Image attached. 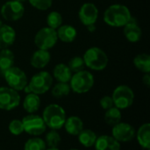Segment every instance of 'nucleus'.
<instances>
[{
    "label": "nucleus",
    "instance_id": "obj_1",
    "mask_svg": "<svg viewBox=\"0 0 150 150\" xmlns=\"http://www.w3.org/2000/svg\"><path fill=\"white\" fill-rule=\"evenodd\" d=\"M132 18L129 9L124 4H112L104 12V21L114 27H124Z\"/></svg>",
    "mask_w": 150,
    "mask_h": 150
},
{
    "label": "nucleus",
    "instance_id": "obj_2",
    "mask_svg": "<svg viewBox=\"0 0 150 150\" xmlns=\"http://www.w3.org/2000/svg\"><path fill=\"white\" fill-rule=\"evenodd\" d=\"M42 118L47 127L53 130H59L64 126L66 121V112L62 106L52 103L44 109Z\"/></svg>",
    "mask_w": 150,
    "mask_h": 150
},
{
    "label": "nucleus",
    "instance_id": "obj_3",
    "mask_svg": "<svg viewBox=\"0 0 150 150\" xmlns=\"http://www.w3.org/2000/svg\"><path fill=\"white\" fill-rule=\"evenodd\" d=\"M85 66L93 71H102L108 65L109 58L106 53L98 47H91L83 54Z\"/></svg>",
    "mask_w": 150,
    "mask_h": 150
},
{
    "label": "nucleus",
    "instance_id": "obj_4",
    "mask_svg": "<svg viewBox=\"0 0 150 150\" xmlns=\"http://www.w3.org/2000/svg\"><path fill=\"white\" fill-rule=\"evenodd\" d=\"M94 76L91 72L85 70L75 72L69 80L71 90L76 94H85L94 86Z\"/></svg>",
    "mask_w": 150,
    "mask_h": 150
},
{
    "label": "nucleus",
    "instance_id": "obj_5",
    "mask_svg": "<svg viewBox=\"0 0 150 150\" xmlns=\"http://www.w3.org/2000/svg\"><path fill=\"white\" fill-rule=\"evenodd\" d=\"M27 85L32 93L39 95H43L51 88L53 85V77L48 72L41 71L34 74Z\"/></svg>",
    "mask_w": 150,
    "mask_h": 150
},
{
    "label": "nucleus",
    "instance_id": "obj_6",
    "mask_svg": "<svg viewBox=\"0 0 150 150\" xmlns=\"http://www.w3.org/2000/svg\"><path fill=\"white\" fill-rule=\"evenodd\" d=\"M113 104L120 110H125L132 106L134 101V94L131 88L127 85L118 86L112 95Z\"/></svg>",
    "mask_w": 150,
    "mask_h": 150
},
{
    "label": "nucleus",
    "instance_id": "obj_7",
    "mask_svg": "<svg viewBox=\"0 0 150 150\" xmlns=\"http://www.w3.org/2000/svg\"><path fill=\"white\" fill-rule=\"evenodd\" d=\"M4 76L8 86L16 91H22L28 84L25 72L16 66H12L4 72Z\"/></svg>",
    "mask_w": 150,
    "mask_h": 150
},
{
    "label": "nucleus",
    "instance_id": "obj_8",
    "mask_svg": "<svg viewBox=\"0 0 150 150\" xmlns=\"http://www.w3.org/2000/svg\"><path fill=\"white\" fill-rule=\"evenodd\" d=\"M58 37L55 29L49 27H42L34 36V43L38 49L49 50L57 43Z\"/></svg>",
    "mask_w": 150,
    "mask_h": 150
},
{
    "label": "nucleus",
    "instance_id": "obj_9",
    "mask_svg": "<svg viewBox=\"0 0 150 150\" xmlns=\"http://www.w3.org/2000/svg\"><path fill=\"white\" fill-rule=\"evenodd\" d=\"M24 132L32 135V136H39L45 133L47 129V126L42 118L38 115L29 114L22 118Z\"/></svg>",
    "mask_w": 150,
    "mask_h": 150
},
{
    "label": "nucleus",
    "instance_id": "obj_10",
    "mask_svg": "<svg viewBox=\"0 0 150 150\" xmlns=\"http://www.w3.org/2000/svg\"><path fill=\"white\" fill-rule=\"evenodd\" d=\"M1 16L7 21H16L20 19L25 13V7L22 3L15 0L5 2L0 10Z\"/></svg>",
    "mask_w": 150,
    "mask_h": 150
},
{
    "label": "nucleus",
    "instance_id": "obj_11",
    "mask_svg": "<svg viewBox=\"0 0 150 150\" xmlns=\"http://www.w3.org/2000/svg\"><path fill=\"white\" fill-rule=\"evenodd\" d=\"M20 100L18 91L10 87L0 88V110L11 111L19 105Z\"/></svg>",
    "mask_w": 150,
    "mask_h": 150
},
{
    "label": "nucleus",
    "instance_id": "obj_12",
    "mask_svg": "<svg viewBox=\"0 0 150 150\" xmlns=\"http://www.w3.org/2000/svg\"><path fill=\"white\" fill-rule=\"evenodd\" d=\"M136 135L134 128L128 123L120 122L112 126V136L119 142L131 141Z\"/></svg>",
    "mask_w": 150,
    "mask_h": 150
},
{
    "label": "nucleus",
    "instance_id": "obj_13",
    "mask_svg": "<svg viewBox=\"0 0 150 150\" xmlns=\"http://www.w3.org/2000/svg\"><path fill=\"white\" fill-rule=\"evenodd\" d=\"M80 21L86 27L95 25L98 19V9L92 3L83 4L78 12Z\"/></svg>",
    "mask_w": 150,
    "mask_h": 150
},
{
    "label": "nucleus",
    "instance_id": "obj_14",
    "mask_svg": "<svg viewBox=\"0 0 150 150\" xmlns=\"http://www.w3.org/2000/svg\"><path fill=\"white\" fill-rule=\"evenodd\" d=\"M124 34L130 42H137L141 40L142 35V29L133 17L124 26Z\"/></svg>",
    "mask_w": 150,
    "mask_h": 150
},
{
    "label": "nucleus",
    "instance_id": "obj_15",
    "mask_svg": "<svg viewBox=\"0 0 150 150\" xmlns=\"http://www.w3.org/2000/svg\"><path fill=\"white\" fill-rule=\"evenodd\" d=\"M16 40V32L9 25H2L0 27V50L11 47Z\"/></svg>",
    "mask_w": 150,
    "mask_h": 150
},
{
    "label": "nucleus",
    "instance_id": "obj_16",
    "mask_svg": "<svg viewBox=\"0 0 150 150\" xmlns=\"http://www.w3.org/2000/svg\"><path fill=\"white\" fill-rule=\"evenodd\" d=\"M96 150H120V142L110 135H101L94 144Z\"/></svg>",
    "mask_w": 150,
    "mask_h": 150
},
{
    "label": "nucleus",
    "instance_id": "obj_17",
    "mask_svg": "<svg viewBox=\"0 0 150 150\" xmlns=\"http://www.w3.org/2000/svg\"><path fill=\"white\" fill-rule=\"evenodd\" d=\"M51 59V55L48 50L38 49L31 57V65L36 69H42L48 65Z\"/></svg>",
    "mask_w": 150,
    "mask_h": 150
},
{
    "label": "nucleus",
    "instance_id": "obj_18",
    "mask_svg": "<svg viewBox=\"0 0 150 150\" xmlns=\"http://www.w3.org/2000/svg\"><path fill=\"white\" fill-rule=\"evenodd\" d=\"M56 33L58 40L66 43L74 42L77 35L76 29L70 25H62L56 29Z\"/></svg>",
    "mask_w": 150,
    "mask_h": 150
},
{
    "label": "nucleus",
    "instance_id": "obj_19",
    "mask_svg": "<svg viewBox=\"0 0 150 150\" xmlns=\"http://www.w3.org/2000/svg\"><path fill=\"white\" fill-rule=\"evenodd\" d=\"M66 132L74 136H77L80 132L83 129V120L77 116H71L66 118L64 126Z\"/></svg>",
    "mask_w": 150,
    "mask_h": 150
},
{
    "label": "nucleus",
    "instance_id": "obj_20",
    "mask_svg": "<svg viewBox=\"0 0 150 150\" xmlns=\"http://www.w3.org/2000/svg\"><path fill=\"white\" fill-rule=\"evenodd\" d=\"M73 72L70 71L69 66L63 63L58 64L54 66L53 75L54 78L58 81V82H67L69 83L71 77H72Z\"/></svg>",
    "mask_w": 150,
    "mask_h": 150
},
{
    "label": "nucleus",
    "instance_id": "obj_21",
    "mask_svg": "<svg viewBox=\"0 0 150 150\" xmlns=\"http://www.w3.org/2000/svg\"><path fill=\"white\" fill-rule=\"evenodd\" d=\"M40 98L39 95H36L34 93L27 94L23 102L24 110L27 113L33 114L36 112L40 109Z\"/></svg>",
    "mask_w": 150,
    "mask_h": 150
},
{
    "label": "nucleus",
    "instance_id": "obj_22",
    "mask_svg": "<svg viewBox=\"0 0 150 150\" xmlns=\"http://www.w3.org/2000/svg\"><path fill=\"white\" fill-rule=\"evenodd\" d=\"M137 141L142 149H150V124L145 123L137 131Z\"/></svg>",
    "mask_w": 150,
    "mask_h": 150
},
{
    "label": "nucleus",
    "instance_id": "obj_23",
    "mask_svg": "<svg viewBox=\"0 0 150 150\" xmlns=\"http://www.w3.org/2000/svg\"><path fill=\"white\" fill-rule=\"evenodd\" d=\"M15 61L14 54L13 52L7 49H2L0 50V70L3 72H5L6 70L10 69L13 66Z\"/></svg>",
    "mask_w": 150,
    "mask_h": 150
},
{
    "label": "nucleus",
    "instance_id": "obj_24",
    "mask_svg": "<svg viewBox=\"0 0 150 150\" xmlns=\"http://www.w3.org/2000/svg\"><path fill=\"white\" fill-rule=\"evenodd\" d=\"M77 136L80 144L85 148L93 147L98 138L97 134L91 129H83Z\"/></svg>",
    "mask_w": 150,
    "mask_h": 150
},
{
    "label": "nucleus",
    "instance_id": "obj_25",
    "mask_svg": "<svg viewBox=\"0 0 150 150\" xmlns=\"http://www.w3.org/2000/svg\"><path fill=\"white\" fill-rule=\"evenodd\" d=\"M134 66L143 73L150 72V56L146 53L137 55L134 58Z\"/></svg>",
    "mask_w": 150,
    "mask_h": 150
},
{
    "label": "nucleus",
    "instance_id": "obj_26",
    "mask_svg": "<svg viewBox=\"0 0 150 150\" xmlns=\"http://www.w3.org/2000/svg\"><path fill=\"white\" fill-rule=\"evenodd\" d=\"M121 118H122V115H121L120 110L115 106L106 110V111L105 113V123L109 126H112L120 123L121 121Z\"/></svg>",
    "mask_w": 150,
    "mask_h": 150
},
{
    "label": "nucleus",
    "instance_id": "obj_27",
    "mask_svg": "<svg viewBox=\"0 0 150 150\" xmlns=\"http://www.w3.org/2000/svg\"><path fill=\"white\" fill-rule=\"evenodd\" d=\"M70 86L67 82H58L52 88V95L55 98H62L69 95Z\"/></svg>",
    "mask_w": 150,
    "mask_h": 150
},
{
    "label": "nucleus",
    "instance_id": "obj_28",
    "mask_svg": "<svg viewBox=\"0 0 150 150\" xmlns=\"http://www.w3.org/2000/svg\"><path fill=\"white\" fill-rule=\"evenodd\" d=\"M46 149L45 141L36 136L27 140L24 146V150H45Z\"/></svg>",
    "mask_w": 150,
    "mask_h": 150
},
{
    "label": "nucleus",
    "instance_id": "obj_29",
    "mask_svg": "<svg viewBox=\"0 0 150 150\" xmlns=\"http://www.w3.org/2000/svg\"><path fill=\"white\" fill-rule=\"evenodd\" d=\"M61 135L57 130L51 129V131H49L45 137V143L48 148H57L61 143Z\"/></svg>",
    "mask_w": 150,
    "mask_h": 150
},
{
    "label": "nucleus",
    "instance_id": "obj_30",
    "mask_svg": "<svg viewBox=\"0 0 150 150\" xmlns=\"http://www.w3.org/2000/svg\"><path fill=\"white\" fill-rule=\"evenodd\" d=\"M47 27L56 30L62 24V14L58 11H51L47 17Z\"/></svg>",
    "mask_w": 150,
    "mask_h": 150
},
{
    "label": "nucleus",
    "instance_id": "obj_31",
    "mask_svg": "<svg viewBox=\"0 0 150 150\" xmlns=\"http://www.w3.org/2000/svg\"><path fill=\"white\" fill-rule=\"evenodd\" d=\"M67 65L69 66L70 71L74 73L83 71L85 67V64L83 57H79V56H76L70 58Z\"/></svg>",
    "mask_w": 150,
    "mask_h": 150
},
{
    "label": "nucleus",
    "instance_id": "obj_32",
    "mask_svg": "<svg viewBox=\"0 0 150 150\" xmlns=\"http://www.w3.org/2000/svg\"><path fill=\"white\" fill-rule=\"evenodd\" d=\"M9 131L11 134L13 135H20L24 132V127H23V123L22 120L19 119H13L10 122L9 124Z\"/></svg>",
    "mask_w": 150,
    "mask_h": 150
},
{
    "label": "nucleus",
    "instance_id": "obj_33",
    "mask_svg": "<svg viewBox=\"0 0 150 150\" xmlns=\"http://www.w3.org/2000/svg\"><path fill=\"white\" fill-rule=\"evenodd\" d=\"M30 4L37 10L46 11L49 9L53 4V0H27Z\"/></svg>",
    "mask_w": 150,
    "mask_h": 150
},
{
    "label": "nucleus",
    "instance_id": "obj_34",
    "mask_svg": "<svg viewBox=\"0 0 150 150\" xmlns=\"http://www.w3.org/2000/svg\"><path fill=\"white\" fill-rule=\"evenodd\" d=\"M99 103H100V106H101L104 110H105V111L114 106L112 98V96H109V95H105V96H103V97L100 99Z\"/></svg>",
    "mask_w": 150,
    "mask_h": 150
},
{
    "label": "nucleus",
    "instance_id": "obj_35",
    "mask_svg": "<svg viewBox=\"0 0 150 150\" xmlns=\"http://www.w3.org/2000/svg\"><path fill=\"white\" fill-rule=\"evenodd\" d=\"M142 82H143V84H144L147 88H149V86H150L149 73H144V75H143V77H142Z\"/></svg>",
    "mask_w": 150,
    "mask_h": 150
},
{
    "label": "nucleus",
    "instance_id": "obj_36",
    "mask_svg": "<svg viewBox=\"0 0 150 150\" xmlns=\"http://www.w3.org/2000/svg\"><path fill=\"white\" fill-rule=\"evenodd\" d=\"M45 150H60L58 148H48V149H46Z\"/></svg>",
    "mask_w": 150,
    "mask_h": 150
},
{
    "label": "nucleus",
    "instance_id": "obj_37",
    "mask_svg": "<svg viewBox=\"0 0 150 150\" xmlns=\"http://www.w3.org/2000/svg\"><path fill=\"white\" fill-rule=\"evenodd\" d=\"M15 1H18V2H19V3H25V1H27V0H15Z\"/></svg>",
    "mask_w": 150,
    "mask_h": 150
},
{
    "label": "nucleus",
    "instance_id": "obj_38",
    "mask_svg": "<svg viewBox=\"0 0 150 150\" xmlns=\"http://www.w3.org/2000/svg\"><path fill=\"white\" fill-rule=\"evenodd\" d=\"M2 25H3V22H2V20L0 19V27H2Z\"/></svg>",
    "mask_w": 150,
    "mask_h": 150
},
{
    "label": "nucleus",
    "instance_id": "obj_39",
    "mask_svg": "<svg viewBox=\"0 0 150 150\" xmlns=\"http://www.w3.org/2000/svg\"><path fill=\"white\" fill-rule=\"evenodd\" d=\"M69 150H79V149H69Z\"/></svg>",
    "mask_w": 150,
    "mask_h": 150
},
{
    "label": "nucleus",
    "instance_id": "obj_40",
    "mask_svg": "<svg viewBox=\"0 0 150 150\" xmlns=\"http://www.w3.org/2000/svg\"><path fill=\"white\" fill-rule=\"evenodd\" d=\"M147 150H149V149H147Z\"/></svg>",
    "mask_w": 150,
    "mask_h": 150
}]
</instances>
